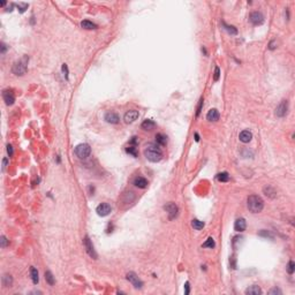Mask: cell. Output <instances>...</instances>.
I'll list each match as a JSON object with an SVG mask.
<instances>
[{
    "label": "cell",
    "mask_w": 295,
    "mask_h": 295,
    "mask_svg": "<svg viewBox=\"0 0 295 295\" xmlns=\"http://www.w3.org/2000/svg\"><path fill=\"white\" fill-rule=\"evenodd\" d=\"M144 156L151 163H158L163 158V151L160 150L158 144L149 143L144 149Z\"/></svg>",
    "instance_id": "1"
},
{
    "label": "cell",
    "mask_w": 295,
    "mask_h": 295,
    "mask_svg": "<svg viewBox=\"0 0 295 295\" xmlns=\"http://www.w3.org/2000/svg\"><path fill=\"white\" fill-rule=\"evenodd\" d=\"M247 204H248L249 211L252 213H259L264 208V202H263L262 197L258 195H250L247 199Z\"/></svg>",
    "instance_id": "2"
},
{
    "label": "cell",
    "mask_w": 295,
    "mask_h": 295,
    "mask_svg": "<svg viewBox=\"0 0 295 295\" xmlns=\"http://www.w3.org/2000/svg\"><path fill=\"white\" fill-rule=\"evenodd\" d=\"M28 62H29V57L28 55H23L20 60L14 62L12 67L13 74L18 75V76H22L27 73V69H28Z\"/></svg>",
    "instance_id": "3"
},
{
    "label": "cell",
    "mask_w": 295,
    "mask_h": 295,
    "mask_svg": "<svg viewBox=\"0 0 295 295\" xmlns=\"http://www.w3.org/2000/svg\"><path fill=\"white\" fill-rule=\"evenodd\" d=\"M90 154H91V148L86 143L79 144L77 147L75 148V154L81 159H86L90 156Z\"/></svg>",
    "instance_id": "4"
},
{
    "label": "cell",
    "mask_w": 295,
    "mask_h": 295,
    "mask_svg": "<svg viewBox=\"0 0 295 295\" xmlns=\"http://www.w3.org/2000/svg\"><path fill=\"white\" fill-rule=\"evenodd\" d=\"M164 210L167 212V215H168V219H170V220H173V219H175V218L178 217L179 208H178V205H177L175 203H173V202L167 203L165 206H164Z\"/></svg>",
    "instance_id": "5"
},
{
    "label": "cell",
    "mask_w": 295,
    "mask_h": 295,
    "mask_svg": "<svg viewBox=\"0 0 295 295\" xmlns=\"http://www.w3.org/2000/svg\"><path fill=\"white\" fill-rule=\"evenodd\" d=\"M83 245H84V248H86V251L88 252V255L90 256L93 259H97V252L93 248V245H92L91 240L89 239V236H86L84 240H83Z\"/></svg>",
    "instance_id": "6"
},
{
    "label": "cell",
    "mask_w": 295,
    "mask_h": 295,
    "mask_svg": "<svg viewBox=\"0 0 295 295\" xmlns=\"http://www.w3.org/2000/svg\"><path fill=\"white\" fill-rule=\"evenodd\" d=\"M127 280H128L129 283L131 284L135 288H142L143 287V281H142L141 279L137 277V274L136 273H134V272H129V273H127Z\"/></svg>",
    "instance_id": "7"
},
{
    "label": "cell",
    "mask_w": 295,
    "mask_h": 295,
    "mask_svg": "<svg viewBox=\"0 0 295 295\" xmlns=\"http://www.w3.org/2000/svg\"><path fill=\"white\" fill-rule=\"evenodd\" d=\"M287 111H288V102L287 100H281L280 104L277 106L276 109V115L279 118H283L287 114Z\"/></svg>",
    "instance_id": "8"
},
{
    "label": "cell",
    "mask_w": 295,
    "mask_h": 295,
    "mask_svg": "<svg viewBox=\"0 0 295 295\" xmlns=\"http://www.w3.org/2000/svg\"><path fill=\"white\" fill-rule=\"evenodd\" d=\"M111 211H112V208H111L110 204H107V203H100L98 206L96 208V212L100 217L109 216L111 213Z\"/></svg>",
    "instance_id": "9"
},
{
    "label": "cell",
    "mask_w": 295,
    "mask_h": 295,
    "mask_svg": "<svg viewBox=\"0 0 295 295\" xmlns=\"http://www.w3.org/2000/svg\"><path fill=\"white\" fill-rule=\"evenodd\" d=\"M249 20H250V22L254 25H261L263 24V22H264V16H263V14L261 12H252L250 14Z\"/></svg>",
    "instance_id": "10"
},
{
    "label": "cell",
    "mask_w": 295,
    "mask_h": 295,
    "mask_svg": "<svg viewBox=\"0 0 295 295\" xmlns=\"http://www.w3.org/2000/svg\"><path fill=\"white\" fill-rule=\"evenodd\" d=\"M137 118H138V112L135 110H130L125 114L123 120H125L126 123H133L134 121L137 120Z\"/></svg>",
    "instance_id": "11"
},
{
    "label": "cell",
    "mask_w": 295,
    "mask_h": 295,
    "mask_svg": "<svg viewBox=\"0 0 295 295\" xmlns=\"http://www.w3.org/2000/svg\"><path fill=\"white\" fill-rule=\"evenodd\" d=\"M2 98L5 100L6 105H13L14 102H15V97H14V93H13L12 90L9 89H6L2 91Z\"/></svg>",
    "instance_id": "12"
},
{
    "label": "cell",
    "mask_w": 295,
    "mask_h": 295,
    "mask_svg": "<svg viewBox=\"0 0 295 295\" xmlns=\"http://www.w3.org/2000/svg\"><path fill=\"white\" fill-rule=\"evenodd\" d=\"M105 121L109 123H113V125H115V123L119 122V120H120V118H119V115H118L117 113H114V112H107L106 114H105Z\"/></svg>",
    "instance_id": "13"
},
{
    "label": "cell",
    "mask_w": 295,
    "mask_h": 295,
    "mask_svg": "<svg viewBox=\"0 0 295 295\" xmlns=\"http://www.w3.org/2000/svg\"><path fill=\"white\" fill-rule=\"evenodd\" d=\"M246 227H247V222L243 218H239V219H236L235 222H234V229L236 232H243L246 229Z\"/></svg>",
    "instance_id": "14"
},
{
    "label": "cell",
    "mask_w": 295,
    "mask_h": 295,
    "mask_svg": "<svg viewBox=\"0 0 295 295\" xmlns=\"http://www.w3.org/2000/svg\"><path fill=\"white\" fill-rule=\"evenodd\" d=\"M134 184H135L137 188L144 189V188H147L149 183H148L147 179L142 178V177H136V178L134 179Z\"/></svg>",
    "instance_id": "15"
},
{
    "label": "cell",
    "mask_w": 295,
    "mask_h": 295,
    "mask_svg": "<svg viewBox=\"0 0 295 295\" xmlns=\"http://www.w3.org/2000/svg\"><path fill=\"white\" fill-rule=\"evenodd\" d=\"M239 138H240V141L243 142V143H249L252 138V134L249 131V130H243V131L240 133Z\"/></svg>",
    "instance_id": "16"
},
{
    "label": "cell",
    "mask_w": 295,
    "mask_h": 295,
    "mask_svg": "<svg viewBox=\"0 0 295 295\" xmlns=\"http://www.w3.org/2000/svg\"><path fill=\"white\" fill-rule=\"evenodd\" d=\"M246 294L247 295H259V294H262V289H261V287L257 286V285H252V286H250V287H248V288L246 289Z\"/></svg>",
    "instance_id": "17"
},
{
    "label": "cell",
    "mask_w": 295,
    "mask_h": 295,
    "mask_svg": "<svg viewBox=\"0 0 295 295\" xmlns=\"http://www.w3.org/2000/svg\"><path fill=\"white\" fill-rule=\"evenodd\" d=\"M206 119L209 121H217L219 119V112H218V110H216V109L210 110L208 112V114H206Z\"/></svg>",
    "instance_id": "18"
},
{
    "label": "cell",
    "mask_w": 295,
    "mask_h": 295,
    "mask_svg": "<svg viewBox=\"0 0 295 295\" xmlns=\"http://www.w3.org/2000/svg\"><path fill=\"white\" fill-rule=\"evenodd\" d=\"M141 127H142V129H144V130H151V129H154V127H156V122L152 121V120H144V121L142 122Z\"/></svg>",
    "instance_id": "19"
},
{
    "label": "cell",
    "mask_w": 295,
    "mask_h": 295,
    "mask_svg": "<svg viewBox=\"0 0 295 295\" xmlns=\"http://www.w3.org/2000/svg\"><path fill=\"white\" fill-rule=\"evenodd\" d=\"M81 27H82V28H84V29H86V30H92V29H97V24L92 23V22L88 21V20H84V21H82V22H81Z\"/></svg>",
    "instance_id": "20"
},
{
    "label": "cell",
    "mask_w": 295,
    "mask_h": 295,
    "mask_svg": "<svg viewBox=\"0 0 295 295\" xmlns=\"http://www.w3.org/2000/svg\"><path fill=\"white\" fill-rule=\"evenodd\" d=\"M30 276H31V279H32V283L35 284V285H37L38 281H39V277H38V271H37L36 267H34V266L30 267Z\"/></svg>",
    "instance_id": "21"
},
{
    "label": "cell",
    "mask_w": 295,
    "mask_h": 295,
    "mask_svg": "<svg viewBox=\"0 0 295 295\" xmlns=\"http://www.w3.org/2000/svg\"><path fill=\"white\" fill-rule=\"evenodd\" d=\"M156 142H157L158 145L164 147L166 143H167V137H166L164 134H157V135H156Z\"/></svg>",
    "instance_id": "22"
},
{
    "label": "cell",
    "mask_w": 295,
    "mask_h": 295,
    "mask_svg": "<svg viewBox=\"0 0 295 295\" xmlns=\"http://www.w3.org/2000/svg\"><path fill=\"white\" fill-rule=\"evenodd\" d=\"M45 280L47 281V284H49L50 286H53V285L55 284V279H54V277H53V274H52L51 271H46V272H45Z\"/></svg>",
    "instance_id": "23"
},
{
    "label": "cell",
    "mask_w": 295,
    "mask_h": 295,
    "mask_svg": "<svg viewBox=\"0 0 295 295\" xmlns=\"http://www.w3.org/2000/svg\"><path fill=\"white\" fill-rule=\"evenodd\" d=\"M12 284H13L12 276H9V274H4V277H2V285H4L5 287H11Z\"/></svg>",
    "instance_id": "24"
},
{
    "label": "cell",
    "mask_w": 295,
    "mask_h": 295,
    "mask_svg": "<svg viewBox=\"0 0 295 295\" xmlns=\"http://www.w3.org/2000/svg\"><path fill=\"white\" fill-rule=\"evenodd\" d=\"M222 27H224V29L227 31L228 34H231V35H238V29L235 27H233V25H228L225 22H222Z\"/></svg>",
    "instance_id": "25"
},
{
    "label": "cell",
    "mask_w": 295,
    "mask_h": 295,
    "mask_svg": "<svg viewBox=\"0 0 295 295\" xmlns=\"http://www.w3.org/2000/svg\"><path fill=\"white\" fill-rule=\"evenodd\" d=\"M264 194L266 195V196L271 197V198H273V197H276V191H274V189L271 187V186H266V187H264Z\"/></svg>",
    "instance_id": "26"
},
{
    "label": "cell",
    "mask_w": 295,
    "mask_h": 295,
    "mask_svg": "<svg viewBox=\"0 0 295 295\" xmlns=\"http://www.w3.org/2000/svg\"><path fill=\"white\" fill-rule=\"evenodd\" d=\"M217 180L220 181V182H227V181H229V175H228L227 172L219 173V174L217 175Z\"/></svg>",
    "instance_id": "27"
},
{
    "label": "cell",
    "mask_w": 295,
    "mask_h": 295,
    "mask_svg": "<svg viewBox=\"0 0 295 295\" xmlns=\"http://www.w3.org/2000/svg\"><path fill=\"white\" fill-rule=\"evenodd\" d=\"M191 226L194 227V229L199 231V229H202L204 227V222L201 220H197V219H194V220L191 221Z\"/></svg>",
    "instance_id": "28"
},
{
    "label": "cell",
    "mask_w": 295,
    "mask_h": 295,
    "mask_svg": "<svg viewBox=\"0 0 295 295\" xmlns=\"http://www.w3.org/2000/svg\"><path fill=\"white\" fill-rule=\"evenodd\" d=\"M216 246L215 241H213V239L212 238H209V239L206 240L204 243H203V248H213V247Z\"/></svg>",
    "instance_id": "29"
},
{
    "label": "cell",
    "mask_w": 295,
    "mask_h": 295,
    "mask_svg": "<svg viewBox=\"0 0 295 295\" xmlns=\"http://www.w3.org/2000/svg\"><path fill=\"white\" fill-rule=\"evenodd\" d=\"M126 152L129 154H131L133 157H137V151H136L135 147H131V145H130V147L126 148Z\"/></svg>",
    "instance_id": "30"
},
{
    "label": "cell",
    "mask_w": 295,
    "mask_h": 295,
    "mask_svg": "<svg viewBox=\"0 0 295 295\" xmlns=\"http://www.w3.org/2000/svg\"><path fill=\"white\" fill-rule=\"evenodd\" d=\"M295 271V264L293 261H289L288 264H287V272H288L289 274H293Z\"/></svg>",
    "instance_id": "31"
},
{
    "label": "cell",
    "mask_w": 295,
    "mask_h": 295,
    "mask_svg": "<svg viewBox=\"0 0 295 295\" xmlns=\"http://www.w3.org/2000/svg\"><path fill=\"white\" fill-rule=\"evenodd\" d=\"M18 12H20V13H24L25 9L28 8V4L20 2V4H18Z\"/></svg>",
    "instance_id": "32"
},
{
    "label": "cell",
    "mask_w": 295,
    "mask_h": 295,
    "mask_svg": "<svg viewBox=\"0 0 295 295\" xmlns=\"http://www.w3.org/2000/svg\"><path fill=\"white\" fill-rule=\"evenodd\" d=\"M7 245H8V241H7L6 236L1 235V238H0V246H1V248H6Z\"/></svg>",
    "instance_id": "33"
},
{
    "label": "cell",
    "mask_w": 295,
    "mask_h": 295,
    "mask_svg": "<svg viewBox=\"0 0 295 295\" xmlns=\"http://www.w3.org/2000/svg\"><path fill=\"white\" fill-rule=\"evenodd\" d=\"M61 69H62V73H63L65 79L68 81V67H67V65H66V63H63V65H62V67H61Z\"/></svg>",
    "instance_id": "34"
},
{
    "label": "cell",
    "mask_w": 295,
    "mask_h": 295,
    "mask_svg": "<svg viewBox=\"0 0 295 295\" xmlns=\"http://www.w3.org/2000/svg\"><path fill=\"white\" fill-rule=\"evenodd\" d=\"M259 235H261V236H266V238H271V239H273V235H272L270 232L265 231V229H263L262 232H259Z\"/></svg>",
    "instance_id": "35"
},
{
    "label": "cell",
    "mask_w": 295,
    "mask_h": 295,
    "mask_svg": "<svg viewBox=\"0 0 295 295\" xmlns=\"http://www.w3.org/2000/svg\"><path fill=\"white\" fill-rule=\"evenodd\" d=\"M269 294L270 295H273V294L281 295V290H280L279 288H277V287H274V288H272L271 290H269Z\"/></svg>",
    "instance_id": "36"
},
{
    "label": "cell",
    "mask_w": 295,
    "mask_h": 295,
    "mask_svg": "<svg viewBox=\"0 0 295 295\" xmlns=\"http://www.w3.org/2000/svg\"><path fill=\"white\" fill-rule=\"evenodd\" d=\"M219 76H220V69H219V67H216L215 68V76H213V80L218 81V80H219Z\"/></svg>",
    "instance_id": "37"
},
{
    "label": "cell",
    "mask_w": 295,
    "mask_h": 295,
    "mask_svg": "<svg viewBox=\"0 0 295 295\" xmlns=\"http://www.w3.org/2000/svg\"><path fill=\"white\" fill-rule=\"evenodd\" d=\"M202 107H203V98H201V100H199V105H198V107H197V112H196V115H197V117H198V115L201 114Z\"/></svg>",
    "instance_id": "38"
},
{
    "label": "cell",
    "mask_w": 295,
    "mask_h": 295,
    "mask_svg": "<svg viewBox=\"0 0 295 295\" xmlns=\"http://www.w3.org/2000/svg\"><path fill=\"white\" fill-rule=\"evenodd\" d=\"M6 50H7L6 44H5V43H1V46H0V53H1V54H4V53L6 52Z\"/></svg>",
    "instance_id": "39"
},
{
    "label": "cell",
    "mask_w": 295,
    "mask_h": 295,
    "mask_svg": "<svg viewBox=\"0 0 295 295\" xmlns=\"http://www.w3.org/2000/svg\"><path fill=\"white\" fill-rule=\"evenodd\" d=\"M276 47H277V42H276V41H271L270 44H269V49L274 50Z\"/></svg>",
    "instance_id": "40"
},
{
    "label": "cell",
    "mask_w": 295,
    "mask_h": 295,
    "mask_svg": "<svg viewBox=\"0 0 295 295\" xmlns=\"http://www.w3.org/2000/svg\"><path fill=\"white\" fill-rule=\"evenodd\" d=\"M7 154H9V157H12L13 156V147L12 145H9V144L7 145Z\"/></svg>",
    "instance_id": "41"
},
{
    "label": "cell",
    "mask_w": 295,
    "mask_h": 295,
    "mask_svg": "<svg viewBox=\"0 0 295 295\" xmlns=\"http://www.w3.org/2000/svg\"><path fill=\"white\" fill-rule=\"evenodd\" d=\"M184 288H186V292H184V294L188 295V294H189V290H190V289H189V283H188V281L184 284Z\"/></svg>",
    "instance_id": "42"
},
{
    "label": "cell",
    "mask_w": 295,
    "mask_h": 295,
    "mask_svg": "<svg viewBox=\"0 0 295 295\" xmlns=\"http://www.w3.org/2000/svg\"><path fill=\"white\" fill-rule=\"evenodd\" d=\"M6 166H7V158H4L2 159V171H5Z\"/></svg>",
    "instance_id": "43"
},
{
    "label": "cell",
    "mask_w": 295,
    "mask_h": 295,
    "mask_svg": "<svg viewBox=\"0 0 295 295\" xmlns=\"http://www.w3.org/2000/svg\"><path fill=\"white\" fill-rule=\"evenodd\" d=\"M195 141H196V142L199 141V136H198V134H197V133H195Z\"/></svg>",
    "instance_id": "44"
}]
</instances>
